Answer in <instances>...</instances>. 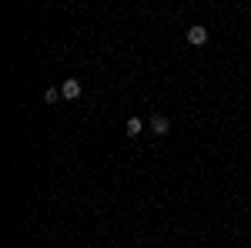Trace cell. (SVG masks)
I'll return each instance as SVG.
<instances>
[{
    "label": "cell",
    "mask_w": 251,
    "mask_h": 248,
    "mask_svg": "<svg viewBox=\"0 0 251 248\" xmlns=\"http://www.w3.org/2000/svg\"><path fill=\"white\" fill-rule=\"evenodd\" d=\"M60 97H64V94H60L57 87H47V91H44V101H47V104H57Z\"/></svg>",
    "instance_id": "5b68a950"
},
{
    "label": "cell",
    "mask_w": 251,
    "mask_h": 248,
    "mask_svg": "<svg viewBox=\"0 0 251 248\" xmlns=\"http://www.w3.org/2000/svg\"><path fill=\"white\" fill-rule=\"evenodd\" d=\"M141 128H144V121H141V117H127V138H137Z\"/></svg>",
    "instance_id": "277c9868"
},
{
    "label": "cell",
    "mask_w": 251,
    "mask_h": 248,
    "mask_svg": "<svg viewBox=\"0 0 251 248\" xmlns=\"http://www.w3.org/2000/svg\"><path fill=\"white\" fill-rule=\"evenodd\" d=\"M151 131H154L157 138H164V134L171 131V121H168L164 114H154V117H151Z\"/></svg>",
    "instance_id": "3957f363"
},
{
    "label": "cell",
    "mask_w": 251,
    "mask_h": 248,
    "mask_svg": "<svg viewBox=\"0 0 251 248\" xmlns=\"http://www.w3.org/2000/svg\"><path fill=\"white\" fill-rule=\"evenodd\" d=\"M188 40H191L194 47L208 44V27H201V24H194V27H188Z\"/></svg>",
    "instance_id": "7a4b0ae2"
},
{
    "label": "cell",
    "mask_w": 251,
    "mask_h": 248,
    "mask_svg": "<svg viewBox=\"0 0 251 248\" xmlns=\"http://www.w3.org/2000/svg\"><path fill=\"white\" fill-rule=\"evenodd\" d=\"M60 94L67 97V101H77V97L84 94V87H80V81H77V77H67V81L60 84Z\"/></svg>",
    "instance_id": "6da1fadb"
}]
</instances>
